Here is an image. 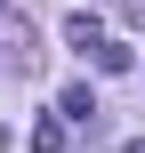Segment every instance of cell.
<instances>
[{
  "label": "cell",
  "instance_id": "cell-6",
  "mask_svg": "<svg viewBox=\"0 0 145 153\" xmlns=\"http://www.w3.org/2000/svg\"><path fill=\"white\" fill-rule=\"evenodd\" d=\"M8 145H16V129H8V121H0V153H8Z\"/></svg>",
  "mask_w": 145,
  "mask_h": 153
},
{
  "label": "cell",
  "instance_id": "cell-1",
  "mask_svg": "<svg viewBox=\"0 0 145 153\" xmlns=\"http://www.w3.org/2000/svg\"><path fill=\"white\" fill-rule=\"evenodd\" d=\"M0 56H24V65L40 56V48H32V24H24L16 8H0Z\"/></svg>",
  "mask_w": 145,
  "mask_h": 153
},
{
  "label": "cell",
  "instance_id": "cell-2",
  "mask_svg": "<svg viewBox=\"0 0 145 153\" xmlns=\"http://www.w3.org/2000/svg\"><path fill=\"white\" fill-rule=\"evenodd\" d=\"M57 113H65V121H73V129H89V121H97V89H89V81H73V89H65V105H57Z\"/></svg>",
  "mask_w": 145,
  "mask_h": 153
},
{
  "label": "cell",
  "instance_id": "cell-4",
  "mask_svg": "<svg viewBox=\"0 0 145 153\" xmlns=\"http://www.w3.org/2000/svg\"><path fill=\"white\" fill-rule=\"evenodd\" d=\"M89 56H97V73H129V65H137V56H129V40H97Z\"/></svg>",
  "mask_w": 145,
  "mask_h": 153
},
{
  "label": "cell",
  "instance_id": "cell-3",
  "mask_svg": "<svg viewBox=\"0 0 145 153\" xmlns=\"http://www.w3.org/2000/svg\"><path fill=\"white\" fill-rule=\"evenodd\" d=\"M65 40H73V48H81V56H89V48H97V40H105V24H97V16H89V8H73V16H65Z\"/></svg>",
  "mask_w": 145,
  "mask_h": 153
},
{
  "label": "cell",
  "instance_id": "cell-5",
  "mask_svg": "<svg viewBox=\"0 0 145 153\" xmlns=\"http://www.w3.org/2000/svg\"><path fill=\"white\" fill-rule=\"evenodd\" d=\"M32 153H65V121H32Z\"/></svg>",
  "mask_w": 145,
  "mask_h": 153
},
{
  "label": "cell",
  "instance_id": "cell-7",
  "mask_svg": "<svg viewBox=\"0 0 145 153\" xmlns=\"http://www.w3.org/2000/svg\"><path fill=\"white\" fill-rule=\"evenodd\" d=\"M121 153H145V137H129V145H121Z\"/></svg>",
  "mask_w": 145,
  "mask_h": 153
}]
</instances>
